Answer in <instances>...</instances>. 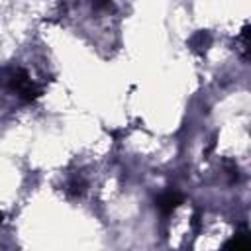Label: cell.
Masks as SVG:
<instances>
[{"label":"cell","instance_id":"1","mask_svg":"<svg viewBox=\"0 0 251 251\" xmlns=\"http://www.w3.org/2000/svg\"><path fill=\"white\" fill-rule=\"evenodd\" d=\"M10 86L18 92V96L25 102H33L35 98L41 96V88L35 86V82L29 78V75L24 69H16L10 76Z\"/></svg>","mask_w":251,"mask_h":251},{"label":"cell","instance_id":"2","mask_svg":"<svg viewBox=\"0 0 251 251\" xmlns=\"http://www.w3.org/2000/svg\"><path fill=\"white\" fill-rule=\"evenodd\" d=\"M182 202H184L182 194H180L178 190H175V188H169V190H165V192L155 200V206H157V210H159L163 216H171Z\"/></svg>","mask_w":251,"mask_h":251},{"label":"cell","instance_id":"3","mask_svg":"<svg viewBox=\"0 0 251 251\" xmlns=\"http://www.w3.org/2000/svg\"><path fill=\"white\" fill-rule=\"evenodd\" d=\"M226 247H233V249H249V231L243 229L241 233L233 235V237L226 243Z\"/></svg>","mask_w":251,"mask_h":251},{"label":"cell","instance_id":"4","mask_svg":"<svg viewBox=\"0 0 251 251\" xmlns=\"http://www.w3.org/2000/svg\"><path fill=\"white\" fill-rule=\"evenodd\" d=\"M208 45H210V35H208L206 31H198V33L190 39V47H192V49L202 51V49H206Z\"/></svg>","mask_w":251,"mask_h":251},{"label":"cell","instance_id":"5","mask_svg":"<svg viewBox=\"0 0 251 251\" xmlns=\"http://www.w3.org/2000/svg\"><path fill=\"white\" fill-rule=\"evenodd\" d=\"M2 218H4V216H2V212H0V224H2Z\"/></svg>","mask_w":251,"mask_h":251}]
</instances>
